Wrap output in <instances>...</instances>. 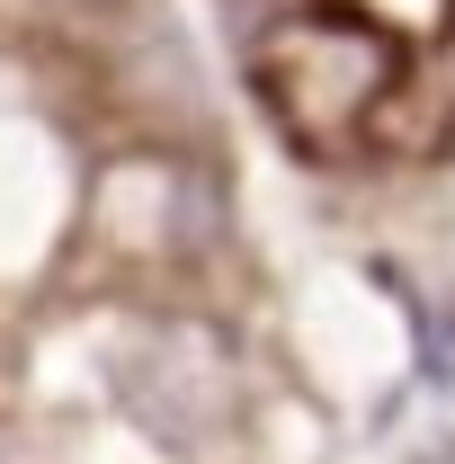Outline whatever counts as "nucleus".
Returning a JSON list of instances; mask_svg holds the SVG:
<instances>
[{"label":"nucleus","instance_id":"f257e3e1","mask_svg":"<svg viewBox=\"0 0 455 464\" xmlns=\"http://www.w3.org/2000/svg\"><path fill=\"white\" fill-rule=\"evenodd\" d=\"M393 72H402V45L384 27H357V18H295V27H277V45L259 63L268 99H277L304 134L366 116Z\"/></svg>","mask_w":455,"mask_h":464},{"label":"nucleus","instance_id":"f03ea898","mask_svg":"<svg viewBox=\"0 0 455 464\" xmlns=\"http://www.w3.org/2000/svg\"><path fill=\"white\" fill-rule=\"evenodd\" d=\"M420 375H429V384H455V313H438V331L420 348Z\"/></svg>","mask_w":455,"mask_h":464}]
</instances>
